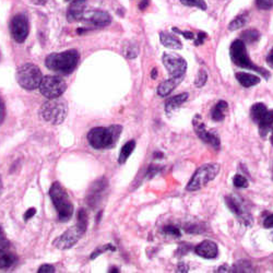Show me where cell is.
<instances>
[{
  "instance_id": "1",
  "label": "cell",
  "mask_w": 273,
  "mask_h": 273,
  "mask_svg": "<svg viewBox=\"0 0 273 273\" xmlns=\"http://www.w3.org/2000/svg\"><path fill=\"white\" fill-rule=\"evenodd\" d=\"M122 127L120 125H111L109 127H95L88 133V141L90 146L96 149L113 148L118 141Z\"/></svg>"
},
{
  "instance_id": "2",
  "label": "cell",
  "mask_w": 273,
  "mask_h": 273,
  "mask_svg": "<svg viewBox=\"0 0 273 273\" xmlns=\"http://www.w3.org/2000/svg\"><path fill=\"white\" fill-rule=\"evenodd\" d=\"M79 60V52L76 50H69L62 53H54L48 55L45 60V65L54 72L70 74L77 68Z\"/></svg>"
},
{
  "instance_id": "3",
  "label": "cell",
  "mask_w": 273,
  "mask_h": 273,
  "mask_svg": "<svg viewBox=\"0 0 273 273\" xmlns=\"http://www.w3.org/2000/svg\"><path fill=\"white\" fill-rule=\"evenodd\" d=\"M50 196L61 222H67L71 218L73 213V205L67 194L66 189L58 181H55L50 189Z\"/></svg>"
},
{
  "instance_id": "4",
  "label": "cell",
  "mask_w": 273,
  "mask_h": 273,
  "mask_svg": "<svg viewBox=\"0 0 273 273\" xmlns=\"http://www.w3.org/2000/svg\"><path fill=\"white\" fill-rule=\"evenodd\" d=\"M229 56H231L232 61L236 66L240 68L249 69V70H254L262 74V76L266 77L267 79L270 77V73L268 72L266 69L258 67L251 61L247 54V51H246V44L242 40H236L232 43L231 47H229Z\"/></svg>"
},
{
  "instance_id": "5",
  "label": "cell",
  "mask_w": 273,
  "mask_h": 273,
  "mask_svg": "<svg viewBox=\"0 0 273 273\" xmlns=\"http://www.w3.org/2000/svg\"><path fill=\"white\" fill-rule=\"evenodd\" d=\"M68 114V106L63 100L51 99L40 109V116L45 121L52 125H60L66 119Z\"/></svg>"
},
{
  "instance_id": "6",
  "label": "cell",
  "mask_w": 273,
  "mask_h": 273,
  "mask_svg": "<svg viewBox=\"0 0 273 273\" xmlns=\"http://www.w3.org/2000/svg\"><path fill=\"white\" fill-rule=\"evenodd\" d=\"M220 172V165L217 163L205 164L196 170V173L192 175L189 183L187 184L186 189L188 191H196L201 189L208 183L217 177V175Z\"/></svg>"
},
{
  "instance_id": "7",
  "label": "cell",
  "mask_w": 273,
  "mask_h": 273,
  "mask_svg": "<svg viewBox=\"0 0 273 273\" xmlns=\"http://www.w3.org/2000/svg\"><path fill=\"white\" fill-rule=\"evenodd\" d=\"M43 74L41 69L34 63H24L18 69L17 81L21 88L25 90H35L40 88Z\"/></svg>"
},
{
  "instance_id": "8",
  "label": "cell",
  "mask_w": 273,
  "mask_h": 273,
  "mask_svg": "<svg viewBox=\"0 0 273 273\" xmlns=\"http://www.w3.org/2000/svg\"><path fill=\"white\" fill-rule=\"evenodd\" d=\"M87 228H88V224L78 222L76 225L68 228L65 233L54 240L53 245L55 246L56 248L61 250L71 248L72 246L76 245L79 242V239L83 236V234L85 233V231H87Z\"/></svg>"
},
{
  "instance_id": "9",
  "label": "cell",
  "mask_w": 273,
  "mask_h": 273,
  "mask_svg": "<svg viewBox=\"0 0 273 273\" xmlns=\"http://www.w3.org/2000/svg\"><path fill=\"white\" fill-rule=\"evenodd\" d=\"M67 83L59 76H46L42 79L40 91L47 99H57L65 93Z\"/></svg>"
},
{
  "instance_id": "10",
  "label": "cell",
  "mask_w": 273,
  "mask_h": 273,
  "mask_svg": "<svg viewBox=\"0 0 273 273\" xmlns=\"http://www.w3.org/2000/svg\"><path fill=\"white\" fill-rule=\"evenodd\" d=\"M163 63L167 69L172 78H183L187 70V62L183 57L176 54H167L163 55Z\"/></svg>"
},
{
  "instance_id": "11",
  "label": "cell",
  "mask_w": 273,
  "mask_h": 273,
  "mask_svg": "<svg viewBox=\"0 0 273 273\" xmlns=\"http://www.w3.org/2000/svg\"><path fill=\"white\" fill-rule=\"evenodd\" d=\"M10 32H11V35L15 42L23 43L28 39L30 32L28 17L23 13L14 15L11 20V23H10Z\"/></svg>"
},
{
  "instance_id": "12",
  "label": "cell",
  "mask_w": 273,
  "mask_h": 273,
  "mask_svg": "<svg viewBox=\"0 0 273 273\" xmlns=\"http://www.w3.org/2000/svg\"><path fill=\"white\" fill-rule=\"evenodd\" d=\"M194 128H195V131L198 135V137H199L203 142L210 144L211 147H213L217 150L220 149V146H221L220 139H218V137L216 135V133H213L207 129L206 125L203 124V122H201L199 116L195 117Z\"/></svg>"
},
{
  "instance_id": "13",
  "label": "cell",
  "mask_w": 273,
  "mask_h": 273,
  "mask_svg": "<svg viewBox=\"0 0 273 273\" xmlns=\"http://www.w3.org/2000/svg\"><path fill=\"white\" fill-rule=\"evenodd\" d=\"M82 21L89 23L92 28H105V26L110 24L111 17L105 11L92 10V11L84 12Z\"/></svg>"
},
{
  "instance_id": "14",
  "label": "cell",
  "mask_w": 273,
  "mask_h": 273,
  "mask_svg": "<svg viewBox=\"0 0 273 273\" xmlns=\"http://www.w3.org/2000/svg\"><path fill=\"white\" fill-rule=\"evenodd\" d=\"M106 187L107 180L105 178H101L98 181H95L93 186L91 187L88 195V202L91 207L94 208L98 206V203L102 199V195H103V192L105 191Z\"/></svg>"
},
{
  "instance_id": "15",
  "label": "cell",
  "mask_w": 273,
  "mask_h": 273,
  "mask_svg": "<svg viewBox=\"0 0 273 273\" xmlns=\"http://www.w3.org/2000/svg\"><path fill=\"white\" fill-rule=\"evenodd\" d=\"M195 253L206 259H214L218 255V245L212 240H203L198 246H196Z\"/></svg>"
},
{
  "instance_id": "16",
  "label": "cell",
  "mask_w": 273,
  "mask_h": 273,
  "mask_svg": "<svg viewBox=\"0 0 273 273\" xmlns=\"http://www.w3.org/2000/svg\"><path fill=\"white\" fill-rule=\"evenodd\" d=\"M225 201L228 209L234 214H236L240 218H244V221H251L249 213H246L244 203L239 198H236L235 196H228L225 198Z\"/></svg>"
},
{
  "instance_id": "17",
  "label": "cell",
  "mask_w": 273,
  "mask_h": 273,
  "mask_svg": "<svg viewBox=\"0 0 273 273\" xmlns=\"http://www.w3.org/2000/svg\"><path fill=\"white\" fill-rule=\"evenodd\" d=\"M85 4H87V0H73L70 7L68 9V21L76 22V21L82 20V17L85 12Z\"/></svg>"
},
{
  "instance_id": "18",
  "label": "cell",
  "mask_w": 273,
  "mask_h": 273,
  "mask_svg": "<svg viewBox=\"0 0 273 273\" xmlns=\"http://www.w3.org/2000/svg\"><path fill=\"white\" fill-rule=\"evenodd\" d=\"M181 80H183V78H170L166 80V81H163L159 85L158 94L162 96V98L167 96L169 93H172V91L177 87Z\"/></svg>"
},
{
  "instance_id": "19",
  "label": "cell",
  "mask_w": 273,
  "mask_h": 273,
  "mask_svg": "<svg viewBox=\"0 0 273 273\" xmlns=\"http://www.w3.org/2000/svg\"><path fill=\"white\" fill-rule=\"evenodd\" d=\"M161 43L167 48H173V50H180L183 47L181 42L178 40V37L175 35L167 33V32H161L160 33Z\"/></svg>"
},
{
  "instance_id": "20",
  "label": "cell",
  "mask_w": 273,
  "mask_h": 273,
  "mask_svg": "<svg viewBox=\"0 0 273 273\" xmlns=\"http://www.w3.org/2000/svg\"><path fill=\"white\" fill-rule=\"evenodd\" d=\"M187 99H188V94L187 93L176 95L174 98L168 99L166 101V103H165V111H166V114L167 115L172 114L176 109H178L181 104L185 103Z\"/></svg>"
},
{
  "instance_id": "21",
  "label": "cell",
  "mask_w": 273,
  "mask_h": 273,
  "mask_svg": "<svg viewBox=\"0 0 273 273\" xmlns=\"http://www.w3.org/2000/svg\"><path fill=\"white\" fill-rule=\"evenodd\" d=\"M17 256L6 248H0V269H9L17 264Z\"/></svg>"
},
{
  "instance_id": "22",
  "label": "cell",
  "mask_w": 273,
  "mask_h": 273,
  "mask_svg": "<svg viewBox=\"0 0 273 273\" xmlns=\"http://www.w3.org/2000/svg\"><path fill=\"white\" fill-rule=\"evenodd\" d=\"M259 133L262 138H266L273 127V110H268L267 114L259 121Z\"/></svg>"
},
{
  "instance_id": "23",
  "label": "cell",
  "mask_w": 273,
  "mask_h": 273,
  "mask_svg": "<svg viewBox=\"0 0 273 273\" xmlns=\"http://www.w3.org/2000/svg\"><path fill=\"white\" fill-rule=\"evenodd\" d=\"M237 81L243 85L245 88H250L254 87V85L258 84L260 82V78L255 76V74H250V73H245V72H237L235 74Z\"/></svg>"
},
{
  "instance_id": "24",
  "label": "cell",
  "mask_w": 273,
  "mask_h": 273,
  "mask_svg": "<svg viewBox=\"0 0 273 273\" xmlns=\"http://www.w3.org/2000/svg\"><path fill=\"white\" fill-rule=\"evenodd\" d=\"M228 109V104L225 101H220L218 103L213 107L211 111V117L214 121H222L225 116L226 110Z\"/></svg>"
},
{
  "instance_id": "25",
  "label": "cell",
  "mask_w": 273,
  "mask_h": 273,
  "mask_svg": "<svg viewBox=\"0 0 273 273\" xmlns=\"http://www.w3.org/2000/svg\"><path fill=\"white\" fill-rule=\"evenodd\" d=\"M268 109L265 104L262 103H257L253 105L250 109V117L256 124H259V121L264 118V116L267 114Z\"/></svg>"
},
{
  "instance_id": "26",
  "label": "cell",
  "mask_w": 273,
  "mask_h": 273,
  "mask_svg": "<svg viewBox=\"0 0 273 273\" xmlns=\"http://www.w3.org/2000/svg\"><path fill=\"white\" fill-rule=\"evenodd\" d=\"M136 148V141L130 140L127 143H125V146L121 148L120 153H119V158H118V163L119 164H124L128 158L130 157L131 153L133 152V150Z\"/></svg>"
},
{
  "instance_id": "27",
  "label": "cell",
  "mask_w": 273,
  "mask_h": 273,
  "mask_svg": "<svg viewBox=\"0 0 273 273\" xmlns=\"http://www.w3.org/2000/svg\"><path fill=\"white\" fill-rule=\"evenodd\" d=\"M260 39V33L257 30L250 29L244 31L242 34H240V40H242L245 44H253V43L257 42Z\"/></svg>"
},
{
  "instance_id": "28",
  "label": "cell",
  "mask_w": 273,
  "mask_h": 273,
  "mask_svg": "<svg viewBox=\"0 0 273 273\" xmlns=\"http://www.w3.org/2000/svg\"><path fill=\"white\" fill-rule=\"evenodd\" d=\"M247 14H240L238 15L237 18H235L231 23L228 24V30L231 31H235V30H238L240 28H243V26L247 23Z\"/></svg>"
},
{
  "instance_id": "29",
  "label": "cell",
  "mask_w": 273,
  "mask_h": 273,
  "mask_svg": "<svg viewBox=\"0 0 273 273\" xmlns=\"http://www.w3.org/2000/svg\"><path fill=\"white\" fill-rule=\"evenodd\" d=\"M124 54H125V56L127 58H129V59L136 58L138 56V54H139V48H138L137 44H135V43H130V44H128L125 47Z\"/></svg>"
},
{
  "instance_id": "30",
  "label": "cell",
  "mask_w": 273,
  "mask_h": 273,
  "mask_svg": "<svg viewBox=\"0 0 273 273\" xmlns=\"http://www.w3.org/2000/svg\"><path fill=\"white\" fill-rule=\"evenodd\" d=\"M180 2L188 7H198L201 10H207V3L205 0H180Z\"/></svg>"
},
{
  "instance_id": "31",
  "label": "cell",
  "mask_w": 273,
  "mask_h": 273,
  "mask_svg": "<svg viewBox=\"0 0 273 273\" xmlns=\"http://www.w3.org/2000/svg\"><path fill=\"white\" fill-rule=\"evenodd\" d=\"M106 250H113V251H115L116 248L114 247L113 245H110V244H107V245H105V246H102V247H98V248H96V249L93 251L92 255H91V259L93 260V259H95V258H98V257H99L100 255H102L103 253H105Z\"/></svg>"
},
{
  "instance_id": "32",
  "label": "cell",
  "mask_w": 273,
  "mask_h": 273,
  "mask_svg": "<svg viewBox=\"0 0 273 273\" xmlns=\"http://www.w3.org/2000/svg\"><path fill=\"white\" fill-rule=\"evenodd\" d=\"M233 184L235 187H237V188H246V187H248V180L242 175H235Z\"/></svg>"
},
{
  "instance_id": "33",
  "label": "cell",
  "mask_w": 273,
  "mask_h": 273,
  "mask_svg": "<svg viewBox=\"0 0 273 273\" xmlns=\"http://www.w3.org/2000/svg\"><path fill=\"white\" fill-rule=\"evenodd\" d=\"M207 79H208L207 71L205 70V69H200L199 73H198V77H197L196 81H195L196 87H197V88H201V87H203V85H205L206 82H207Z\"/></svg>"
},
{
  "instance_id": "34",
  "label": "cell",
  "mask_w": 273,
  "mask_h": 273,
  "mask_svg": "<svg viewBox=\"0 0 273 273\" xmlns=\"http://www.w3.org/2000/svg\"><path fill=\"white\" fill-rule=\"evenodd\" d=\"M163 232L165 234H167V235H172V236L174 237H180V231L177 228V227H175L173 225H167V226H165L163 228Z\"/></svg>"
},
{
  "instance_id": "35",
  "label": "cell",
  "mask_w": 273,
  "mask_h": 273,
  "mask_svg": "<svg viewBox=\"0 0 273 273\" xmlns=\"http://www.w3.org/2000/svg\"><path fill=\"white\" fill-rule=\"evenodd\" d=\"M257 7L261 10H269L273 7V0H256Z\"/></svg>"
},
{
  "instance_id": "36",
  "label": "cell",
  "mask_w": 273,
  "mask_h": 273,
  "mask_svg": "<svg viewBox=\"0 0 273 273\" xmlns=\"http://www.w3.org/2000/svg\"><path fill=\"white\" fill-rule=\"evenodd\" d=\"M9 245L10 243L6 236V233L3 232V228L0 225V248H8Z\"/></svg>"
},
{
  "instance_id": "37",
  "label": "cell",
  "mask_w": 273,
  "mask_h": 273,
  "mask_svg": "<svg viewBox=\"0 0 273 273\" xmlns=\"http://www.w3.org/2000/svg\"><path fill=\"white\" fill-rule=\"evenodd\" d=\"M4 118H6V104H4L3 100L0 98V125H2Z\"/></svg>"
},
{
  "instance_id": "38",
  "label": "cell",
  "mask_w": 273,
  "mask_h": 273,
  "mask_svg": "<svg viewBox=\"0 0 273 273\" xmlns=\"http://www.w3.org/2000/svg\"><path fill=\"white\" fill-rule=\"evenodd\" d=\"M37 272L39 273H52V272H55V268H54V266L52 265H42L40 267V269L37 270Z\"/></svg>"
},
{
  "instance_id": "39",
  "label": "cell",
  "mask_w": 273,
  "mask_h": 273,
  "mask_svg": "<svg viewBox=\"0 0 273 273\" xmlns=\"http://www.w3.org/2000/svg\"><path fill=\"white\" fill-rule=\"evenodd\" d=\"M206 37H207V34H206V33H203V32H199V33H198L197 39H196V41H195V45L198 46V45L203 44V42H205Z\"/></svg>"
},
{
  "instance_id": "40",
  "label": "cell",
  "mask_w": 273,
  "mask_h": 273,
  "mask_svg": "<svg viewBox=\"0 0 273 273\" xmlns=\"http://www.w3.org/2000/svg\"><path fill=\"white\" fill-rule=\"evenodd\" d=\"M35 213H36V209L35 208H30L29 210L26 211L25 214H24V217H23L24 221H29L31 218H33L35 216Z\"/></svg>"
},
{
  "instance_id": "41",
  "label": "cell",
  "mask_w": 273,
  "mask_h": 273,
  "mask_svg": "<svg viewBox=\"0 0 273 273\" xmlns=\"http://www.w3.org/2000/svg\"><path fill=\"white\" fill-rule=\"evenodd\" d=\"M173 31L176 32V33H179V34H181V35H184V36L186 37V39H188V40H192V39H194V37H195L194 33H191V32H183V31H180V30L176 29V28H174Z\"/></svg>"
},
{
  "instance_id": "42",
  "label": "cell",
  "mask_w": 273,
  "mask_h": 273,
  "mask_svg": "<svg viewBox=\"0 0 273 273\" xmlns=\"http://www.w3.org/2000/svg\"><path fill=\"white\" fill-rule=\"evenodd\" d=\"M264 226L266 228H272L273 227V214L268 217L266 220L264 221Z\"/></svg>"
},
{
  "instance_id": "43",
  "label": "cell",
  "mask_w": 273,
  "mask_h": 273,
  "mask_svg": "<svg viewBox=\"0 0 273 273\" xmlns=\"http://www.w3.org/2000/svg\"><path fill=\"white\" fill-rule=\"evenodd\" d=\"M160 170V167L159 166H155V165H151V166L149 167L148 169V176L149 177H153V176L157 174Z\"/></svg>"
},
{
  "instance_id": "44",
  "label": "cell",
  "mask_w": 273,
  "mask_h": 273,
  "mask_svg": "<svg viewBox=\"0 0 273 273\" xmlns=\"http://www.w3.org/2000/svg\"><path fill=\"white\" fill-rule=\"evenodd\" d=\"M267 62H268V65L273 68V48L270 51L269 55H268V57H267Z\"/></svg>"
},
{
  "instance_id": "45",
  "label": "cell",
  "mask_w": 273,
  "mask_h": 273,
  "mask_svg": "<svg viewBox=\"0 0 273 273\" xmlns=\"http://www.w3.org/2000/svg\"><path fill=\"white\" fill-rule=\"evenodd\" d=\"M177 271H179V272H186V271H188V268L186 267V265L184 264V262H180V264L178 265Z\"/></svg>"
},
{
  "instance_id": "46",
  "label": "cell",
  "mask_w": 273,
  "mask_h": 273,
  "mask_svg": "<svg viewBox=\"0 0 273 273\" xmlns=\"http://www.w3.org/2000/svg\"><path fill=\"white\" fill-rule=\"evenodd\" d=\"M32 3L34 4H39V6H43V4H45L47 2V0H30Z\"/></svg>"
},
{
  "instance_id": "47",
  "label": "cell",
  "mask_w": 273,
  "mask_h": 273,
  "mask_svg": "<svg viewBox=\"0 0 273 273\" xmlns=\"http://www.w3.org/2000/svg\"><path fill=\"white\" fill-rule=\"evenodd\" d=\"M142 1H143V3L140 4V9H141V10H143V9L146 8V7L148 6V4H149V0H142Z\"/></svg>"
},
{
  "instance_id": "48",
  "label": "cell",
  "mask_w": 273,
  "mask_h": 273,
  "mask_svg": "<svg viewBox=\"0 0 273 273\" xmlns=\"http://www.w3.org/2000/svg\"><path fill=\"white\" fill-rule=\"evenodd\" d=\"M157 76H158V70H157V69H153L152 74H151L152 79H155V78H157Z\"/></svg>"
},
{
  "instance_id": "49",
  "label": "cell",
  "mask_w": 273,
  "mask_h": 273,
  "mask_svg": "<svg viewBox=\"0 0 273 273\" xmlns=\"http://www.w3.org/2000/svg\"><path fill=\"white\" fill-rule=\"evenodd\" d=\"M2 192V181H1V178H0V195H1Z\"/></svg>"
},
{
  "instance_id": "50",
  "label": "cell",
  "mask_w": 273,
  "mask_h": 273,
  "mask_svg": "<svg viewBox=\"0 0 273 273\" xmlns=\"http://www.w3.org/2000/svg\"><path fill=\"white\" fill-rule=\"evenodd\" d=\"M119 270L116 269V268H111V269H109V272H118Z\"/></svg>"
},
{
  "instance_id": "51",
  "label": "cell",
  "mask_w": 273,
  "mask_h": 273,
  "mask_svg": "<svg viewBox=\"0 0 273 273\" xmlns=\"http://www.w3.org/2000/svg\"><path fill=\"white\" fill-rule=\"evenodd\" d=\"M271 143L273 144V132H272V136H271Z\"/></svg>"
},
{
  "instance_id": "52",
  "label": "cell",
  "mask_w": 273,
  "mask_h": 273,
  "mask_svg": "<svg viewBox=\"0 0 273 273\" xmlns=\"http://www.w3.org/2000/svg\"><path fill=\"white\" fill-rule=\"evenodd\" d=\"M272 177H273V169H272Z\"/></svg>"
}]
</instances>
